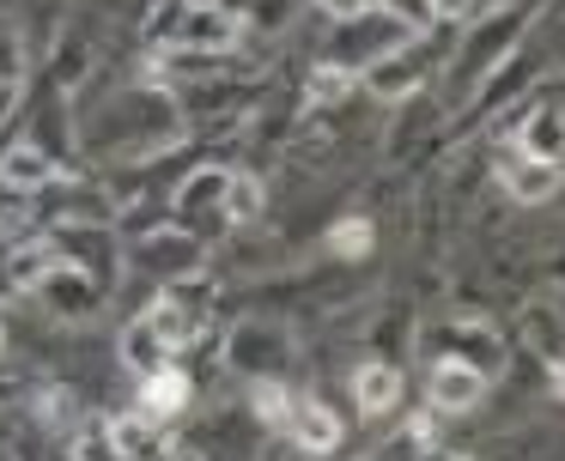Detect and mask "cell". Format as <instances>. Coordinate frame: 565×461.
<instances>
[{"mask_svg":"<svg viewBox=\"0 0 565 461\" xmlns=\"http://www.w3.org/2000/svg\"><path fill=\"white\" fill-rule=\"evenodd\" d=\"M487 400V371L475 358H438L431 364V407L438 412H468Z\"/></svg>","mask_w":565,"mask_h":461,"instance_id":"obj_1","label":"cell"},{"mask_svg":"<svg viewBox=\"0 0 565 461\" xmlns=\"http://www.w3.org/2000/svg\"><path fill=\"white\" fill-rule=\"evenodd\" d=\"M499 182L511 189V201L535 206V201H547V194L559 189V164H547V158H529V152H516L511 140H499Z\"/></svg>","mask_w":565,"mask_h":461,"instance_id":"obj_2","label":"cell"},{"mask_svg":"<svg viewBox=\"0 0 565 461\" xmlns=\"http://www.w3.org/2000/svg\"><path fill=\"white\" fill-rule=\"evenodd\" d=\"M504 140H511L516 152H529V158L559 164V158H565V109L559 104H535L523 121H516V133H504Z\"/></svg>","mask_w":565,"mask_h":461,"instance_id":"obj_3","label":"cell"},{"mask_svg":"<svg viewBox=\"0 0 565 461\" xmlns=\"http://www.w3.org/2000/svg\"><path fill=\"white\" fill-rule=\"evenodd\" d=\"M286 437H292L305 455H334L341 449V419H334L322 400H292V419H286Z\"/></svg>","mask_w":565,"mask_h":461,"instance_id":"obj_4","label":"cell"},{"mask_svg":"<svg viewBox=\"0 0 565 461\" xmlns=\"http://www.w3.org/2000/svg\"><path fill=\"white\" fill-rule=\"evenodd\" d=\"M50 182H55V164H50V152H43V146H31V140L7 146V158H0V189L38 194V189H50Z\"/></svg>","mask_w":565,"mask_h":461,"instance_id":"obj_5","label":"cell"},{"mask_svg":"<svg viewBox=\"0 0 565 461\" xmlns=\"http://www.w3.org/2000/svg\"><path fill=\"white\" fill-rule=\"evenodd\" d=\"M110 443L122 461H159L164 455V425L152 412H128V419H110Z\"/></svg>","mask_w":565,"mask_h":461,"instance_id":"obj_6","label":"cell"},{"mask_svg":"<svg viewBox=\"0 0 565 461\" xmlns=\"http://www.w3.org/2000/svg\"><path fill=\"white\" fill-rule=\"evenodd\" d=\"M225 182H232V170H195V176L177 189V213L183 218L220 213V225H225Z\"/></svg>","mask_w":565,"mask_h":461,"instance_id":"obj_7","label":"cell"},{"mask_svg":"<svg viewBox=\"0 0 565 461\" xmlns=\"http://www.w3.org/2000/svg\"><path fill=\"white\" fill-rule=\"evenodd\" d=\"M189 407V376L183 371H152V376H140V412H152V419H171V412H183Z\"/></svg>","mask_w":565,"mask_h":461,"instance_id":"obj_8","label":"cell"},{"mask_svg":"<svg viewBox=\"0 0 565 461\" xmlns=\"http://www.w3.org/2000/svg\"><path fill=\"white\" fill-rule=\"evenodd\" d=\"M353 395L359 407L377 419V412H395V400H402V376H395V364H365V371L353 376Z\"/></svg>","mask_w":565,"mask_h":461,"instance_id":"obj_9","label":"cell"},{"mask_svg":"<svg viewBox=\"0 0 565 461\" xmlns=\"http://www.w3.org/2000/svg\"><path fill=\"white\" fill-rule=\"evenodd\" d=\"M347 92H353V67H341V61H322V67L317 73H310V85H305V97H310V104H341V97Z\"/></svg>","mask_w":565,"mask_h":461,"instance_id":"obj_10","label":"cell"},{"mask_svg":"<svg viewBox=\"0 0 565 461\" xmlns=\"http://www.w3.org/2000/svg\"><path fill=\"white\" fill-rule=\"evenodd\" d=\"M262 213V189H256V176H232L225 182V225H249V218Z\"/></svg>","mask_w":565,"mask_h":461,"instance_id":"obj_11","label":"cell"},{"mask_svg":"<svg viewBox=\"0 0 565 461\" xmlns=\"http://www.w3.org/2000/svg\"><path fill=\"white\" fill-rule=\"evenodd\" d=\"M371 79H377V92H383V97H402V92H414V85H419V67H414V61L383 55L377 67H371Z\"/></svg>","mask_w":565,"mask_h":461,"instance_id":"obj_12","label":"cell"},{"mask_svg":"<svg viewBox=\"0 0 565 461\" xmlns=\"http://www.w3.org/2000/svg\"><path fill=\"white\" fill-rule=\"evenodd\" d=\"M329 249L334 255H365L371 249V218H341V225L329 230Z\"/></svg>","mask_w":565,"mask_h":461,"instance_id":"obj_13","label":"cell"},{"mask_svg":"<svg viewBox=\"0 0 565 461\" xmlns=\"http://www.w3.org/2000/svg\"><path fill=\"white\" fill-rule=\"evenodd\" d=\"M79 461H122V455H116V443H110V431H104V425H92V431L79 437Z\"/></svg>","mask_w":565,"mask_h":461,"instance_id":"obj_14","label":"cell"},{"mask_svg":"<svg viewBox=\"0 0 565 461\" xmlns=\"http://www.w3.org/2000/svg\"><path fill=\"white\" fill-rule=\"evenodd\" d=\"M0 85H19V43H13V31H0Z\"/></svg>","mask_w":565,"mask_h":461,"instance_id":"obj_15","label":"cell"},{"mask_svg":"<svg viewBox=\"0 0 565 461\" xmlns=\"http://www.w3.org/2000/svg\"><path fill=\"white\" fill-rule=\"evenodd\" d=\"M322 7H329V12H334V19H359V12H365V7H371V0H322Z\"/></svg>","mask_w":565,"mask_h":461,"instance_id":"obj_16","label":"cell"},{"mask_svg":"<svg viewBox=\"0 0 565 461\" xmlns=\"http://www.w3.org/2000/svg\"><path fill=\"white\" fill-rule=\"evenodd\" d=\"M7 109H13V85H0V121H7Z\"/></svg>","mask_w":565,"mask_h":461,"instance_id":"obj_17","label":"cell"},{"mask_svg":"<svg viewBox=\"0 0 565 461\" xmlns=\"http://www.w3.org/2000/svg\"><path fill=\"white\" fill-rule=\"evenodd\" d=\"M553 388H559V395H565V358L553 364Z\"/></svg>","mask_w":565,"mask_h":461,"instance_id":"obj_18","label":"cell"},{"mask_svg":"<svg viewBox=\"0 0 565 461\" xmlns=\"http://www.w3.org/2000/svg\"><path fill=\"white\" fill-rule=\"evenodd\" d=\"M0 340H7V334H0Z\"/></svg>","mask_w":565,"mask_h":461,"instance_id":"obj_19","label":"cell"}]
</instances>
